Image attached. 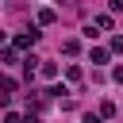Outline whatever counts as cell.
<instances>
[{"label":"cell","instance_id":"obj_6","mask_svg":"<svg viewBox=\"0 0 123 123\" xmlns=\"http://www.w3.org/2000/svg\"><path fill=\"white\" fill-rule=\"evenodd\" d=\"M54 19H58V15H54L50 8H42V12H38V23H54Z\"/></svg>","mask_w":123,"mask_h":123},{"label":"cell","instance_id":"obj_3","mask_svg":"<svg viewBox=\"0 0 123 123\" xmlns=\"http://www.w3.org/2000/svg\"><path fill=\"white\" fill-rule=\"evenodd\" d=\"M92 27H96V31H111V15H96Z\"/></svg>","mask_w":123,"mask_h":123},{"label":"cell","instance_id":"obj_8","mask_svg":"<svg viewBox=\"0 0 123 123\" xmlns=\"http://www.w3.org/2000/svg\"><path fill=\"white\" fill-rule=\"evenodd\" d=\"M4 123H23V119H19L15 111H8V115H4Z\"/></svg>","mask_w":123,"mask_h":123},{"label":"cell","instance_id":"obj_9","mask_svg":"<svg viewBox=\"0 0 123 123\" xmlns=\"http://www.w3.org/2000/svg\"><path fill=\"white\" fill-rule=\"evenodd\" d=\"M108 8L111 12H123V0H108Z\"/></svg>","mask_w":123,"mask_h":123},{"label":"cell","instance_id":"obj_11","mask_svg":"<svg viewBox=\"0 0 123 123\" xmlns=\"http://www.w3.org/2000/svg\"><path fill=\"white\" fill-rule=\"evenodd\" d=\"M23 123H42V119H38V115H27V119H23Z\"/></svg>","mask_w":123,"mask_h":123},{"label":"cell","instance_id":"obj_10","mask_svg":"<svg viewBox=\"0 0 123 123\" xmlns=\"http://www.w3.org/2000/svg\"><path fill=\"white\" fill-rule=\"evenodd\" d=\"M111 77H115V85H123V69H115V73H111Z\"/></svg>","mask_w":123,"mask_h":123},{"label":"cell","instance_id":"obj_2","mask_svg":"<svg viewBox=\"0 0 123 123\" xmlns=\"http://www.w3.org/2000/svg\"><path fill=\"white\" fill-rule=\"evenodd\" d=\"M35 42H38V31H23V35L15 38V46H19V50H27V46H35Z\"/></svg>","mask_w":123,"mask_h":123},{"label":"cell","instance_id":"obj_7","mask_svg":"<svg viewBox=\"0 0 123 123\" xmlns=\"http://www.w3.org/2000/svg\"><path fill=\"white\" fill-rule=\"evenodd\" d=\"M62 50H65V54H77L81 46H77V38H65V42H62Z\"/></svg>","mask_w":123,"mask_h":123},{"label":"cell","instance_id":"obj_12","mask_svg":"<svg viewBox=\"0 0 123 123\" xmlns=\"http://www.w3.org/2000/svg\"><path fill=\"white\" fill-rule=\"evenodd\" d=\"M85 123H100V119H96V115H85Z\"/></svg>","mask_w":123,"mask_h":123},{"label":"cell","instance_id":"obj_5","mask_svg":"<svg viewBox=\"0 0 123 123\" xmlns=\"http://www.w3.org/2000/svg\"><path fill=\"white\" fill-rule=\"evenodd\" d=\"M38 73H42V77H58V65H54V62H42Z\"/></svg>","mask_w":123,"mask_h":123},{"label":"cell","instance_id":"obj_4","mask_svg":"<svg viewBox=\"0 0 123 123\" xmlns=\"http://www.w3.org/2000/svg\"><path fill=\"white\" fill-rule=\"evenodd\" d=\"M88 58H92V65H104V62H108V50H100V46H96Z\"/></svg>","mask_w":123,"mask_h":123},{"label":"cell","instance_id":"obj_1","mask_svg":"<svg viewBox=\"0 0 123 123\" xmlns=\"http://www.w3.org/2000/svg\"><path fill=\"white\" fill-rule=\"evenodd\" d=\"M12 92H15V81L0 73V104H8V96H12Z\"/></svg>","mask_w":123,"mask_h":123}]
</instances>
